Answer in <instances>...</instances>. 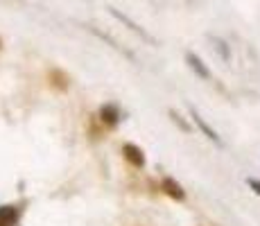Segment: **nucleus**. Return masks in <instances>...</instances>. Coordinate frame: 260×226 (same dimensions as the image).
Wrapping results in <instances>:
<instances>
[{
  "label": "nucleus",
  "instance_id": "nucleus-1",
  "mask_svg": "<svg viewBox=\"0 0 260 226\" xmlns=\"http://www.w3.org/2000/svg\"><path fill=\"white\" fill-rule=\"evenodd\" d=\"M107 9H109V14H111V16L116 18L118 23H122L124 27H129V29H132V32H134V34H136V37H141V41H145L147 45H158V41H156V39H154L152 34H149L147 29H145L143 25H141V23H136V21H134L132 16H127V14H124V12H120L118 7H113V5H109Z\"/></svg>",
  "mask_w": 260,
  "mask_h": 226
},
{
  "label": "nucleus",
  "instance_id": "nucleus-2",
  "mask_svg": "<svg viewBox=\"0 0 260 226\" xmlns=\"http://www.w3.org/2000/svg\"><path fill=\"white\" fill-rule=\"evenodd\" d=\"M86 29L93 34V37H98L100 41H104L107 45H111V48L116 50L118 54H122L124 59H129V61H132V63H138V57H136V54H134L129 48H124V45H120V43L116 41V39H113L111 34H109V32H102V29H100V27H95V25H86Z\"/></svg>",
  "mask_w": 260,
  "mask_h": 226
},
{
  "label": "nucleus",
  "instance_id": "nucleus-3",
  "mask_svg": "<svg viewBox=\"0 0 260 226\" xmlns=\"http://www.w3.org/2000/svg\"><path fill=\"white\" fill-rule=\"evenodd\" d=\"M122 156L129 160V163L134 165V168H143L145 165V154H143V149L138 147V145H134V143H124L122 145Z\"/></svg>",
  "mask_w": 260,
  "mask_h": 226
},
{
  "label": "nucleus",
  "instance_id": "nucleus-4",
  "mask_svg": "<svg viewBox=\"0 0 260 226\" xmlns=\"http://www.w3.org/2000/svg\"><path fill=\"white\" fill-rule=\"evenodd\" d=\"M120 118H122V113H120V109L116 104H104L100 109V120H102L104 127H118Z\"/></svg>",
  "mask_w": 260,
  "mask_h": 226
},
{
  "label": "nucleus",
  "instance_id": "nucleus-5",
  "mask_svg": "<svg viewBox=\"0 0 260 226\" xmlns=\"http://www.w3.org/2000/svg\"><path fill=\"white\" fill-rule=\"evenodd\" d=\"M161 190L168 195V197L177 199V202H183V199H186V190H183L172 177H166V179L161 181Z\"/></svg>",
  "mask_w": 260,
  "mask_h": 226
},
{
  "label": "nucleus",
  "instance_id": "nucleus-6",
  "mask_svg": "<svg viewBox=\"0 0 260 226\" xmlns=\"http://www.w3.org/2000/svg\"><path fill=\"white\" fill-rule=\"evenodd\" d=\"M186 63L190 66V70H192L194 75H199L202 79H211V70L206 68V63H204L194 52H186Z\"/></svg>",
  "mask_w": 260,
  "mask_h": 226
},
{
  "label": "nucleus",
  "instance_id": "nucleus-7",
  "mask_svg": "<svg viewBox=\"0 0 260 226\" xmlns=\"http://www.w3.org/2000/svg\"><path fill=\"white\" fill-rule=\"evenodd\" d=\"M190 115H192V120H194V124H197L199 129H202L204 134H206V138L208 140H213V143H217V145H222V138H219L217 136V132H215V129H211V124L206 122V120L202 118V115H199L197 111H194V109H190Z\"/></svg>",
  "mask_w": 260,
  "mask_h": 226
},
{
  "label": "nucleus",
  "instance_id": "nucleus-8",
  "mask_svg": "<svg viewBox=\"0 0 260 226\" xmlns=\"http://www.w3.org/2000/svg\"><path fill=\"white\" fill-rule=\"evenodd\" d=\"M48 79H50V84H52L57 90H68V86H71V77H68L63 70H50L48 73Z\"/></svg>",
  "mask_w": 260,
  "mask_h": 226
},
{
  "label": "nucleus",
  "instance_id": "nucleus-9",
  "mask_svg": "<svg viewBox=\"0 0 260 226\" xmlns=\"http://www.w3.org/2000/svg\"><path fill=\"white\" fill-rule=\"evenodd\" d=\"M168 115H170V118H172V122L177 124V127L181 129L183 134H190V132H192V127H190V124L186 122V118H183V115L179 113V111H174V109H170V111H168Z\"/></svg>",
  "mask_w": 260,
  "mask_h": 226
},
{
  "label": "nucleus",
  "instance_id": "nucleus-10",
  "mask_svg": "<svg viewBox=\"0 0 260 226\" xmlns=\"http://www.w3.org/2000/svg\"><path fill=\"white\" fill-rule=\"evenodd\" d=\"M14 222H16V210H14L12 206L0 208V226H12Z\"/></svg>",
  "mask_w": 260,
  "mask_h": 226
},
{
  "label": "nucleus",
  "instance_id": "nucleus-11",
  "mask_svg": "<svg viewBox=\"0 0 260 226\" xmlns=\"http://www.w3.org/2000/svg\"><path fill=\"white\" fill-rule=\"evenodd\" d=\"M213 43H215V48H217L219 52H222V57H224V59H229V50H226V43H224V41H219V39H213Z\"/></svg>",
  "mask_w": 260,
  "mask_h": 226
},
{
  "label": "nucleus",
  "instance_id": "nucleus-12",
  "mask_svg": "<svg viewBox=\"0 0 260 226\" xmlns=\"http://www.w3.org/2000/svg\"><path fill=\"white\" fill-rule=\"evenodd\" d=\"M247 183L251 185V188H253V190H256V192L260 195V181H258V179H247Z\"/></svg>",
  "mask_w": 260,
  "mask_h": 226
},
{
  "label": "nucleus",
  "instance_id": "nucleus-13",
  "mask_svg": "<svg viewBox=\"0 0 260 226\" xmlns=\"http://www.w3.org/2000/svg\"><path fill=\"white\" fill-rule=\"evenodd\" d=\"M0 48H3V41H0Z\"/></svg>",
  "mask_w": 260,
  "mask_h": 226
}]
</instances>
